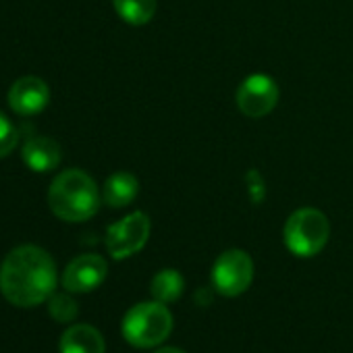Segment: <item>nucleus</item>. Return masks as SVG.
Returning a JSON list of instances; mask_svg holds the SVG:
<instances>
[{"label":"nucleus","mask_w":353,"mask_h":353,"mask_svg":"<svg viewBox=\"0 0 353 353\" xmlns=\"http://www.w3.org/2000/svg\"><path fill=\"white\" fill-rule=\"evenodd\" d=\"M59 283L52 256L38 245H19L0 266V293L17 307H34L50 299Z\"/></svg>","instance_id":"1"},{"label":"nucleus","mask_w":353,"mask_h":353,"mask_svg":"<svg viewBox=\"0 0 353 353\" xmlns=\"http://www.w3.org/2000/svg\"><path fill=\"white\" fill-rule=\"evenodd\" d=\"M48 206L54 216L67 223H83L100 208V192L92 176L79 168L63 170L48 190Z\"/></svg>","instance_id":"2"},{"label":"nucleus","mask_w":353,"mask_h":353,"mask_svg":"<svg viewBox=\"0 0 353 353\" xmlns=\"http://www.w3.org/2000/svg\"><path fill=\"white\" fill-rule=\"evenodd\" d=\"M172 330V316L166 303L141 301L133 305L123 318V336L137 349L158 347L168 339Z\"/></svg>","instance_id":"3"},{"label":"nucleus","mask_w":353,"mask_h":353,"mask_svg":"<svg viewBox=\"0 0 353 353\" xmlns=\"http://www.w3.org/2000/svg\"><path fill=\"white\" fill-rule=\"evenodd\" d=\"M328 235H330L328 219L324 216V212L316 208L295 210L287 219L285 231H283L287 250L299 258H312L320 254L324 245L328 243Z\"/></svg>","instance_id":"4"},{"label":"nucleus","mask_w":353,"mask_h":353,"mask_svg":"<svg viewBox=\"0 0 353 353\" xmlns=\"http://www.w3.org/2000/svg\"><path fill=\"white\" fill-rule=\"evenodd\" d=\"M254 281V260L243 250L223 252L212 266V287L225 297H237Z\"/></svg>","instance_id":"5"},{"label":"nucleus","mask_w":353,"mask_h":353,"mask_svg":"<svg viewBox=\"0 0 353 353\" xmlns=\"http://www.w3.org/2000/svg\"><path fill=\"white\" fill-rule=\"evenodd\" d=\"M150 219L145 212H131L106 231V250L114 260H125L137 254L150 237Z\"/></svg>","instance_id":"6"},{"label":"nucleus","mask_w":353,"mask_h":353,"mask_svg":"<svg viewBox=\"0 0 353 353\" xmlns=\"http://www.w3.org/2000/svg\"><path fill=\"white\" fill-rule=\"evenodd\" d=\"M235 100H237L239 110L245 117L262 119L268 112H272V108L276 106L279 85L272 77H268L264 73H256V75H250L241 81Z\"/></svg>","instance_id":"7"},{"label":"nucleus","mask_w":353,"mask_h":353,"mask_svg":"<svg viewBox=\"0 0 353 353\" xmlns=\"http://www.w3.org/2000/svg\"><path fill=\"white\" fill-rule=\"evenodd\" d=\"M108 274V264L98 254H83L69 262L63 272V287L69 293H90L98 289Z\"/></svg>","instance_id":"8"},{"label":"nucleus","mask_w":353,"mask_h":353,"mask_svg":"<svg viewBox=\"0 0 353 353\" xmlns=\"http://www.w3.org/2000/svg\"><path fill=\"white\" fill-rule=\"evenodd\" d=\"M50 90L44 79L28 75L17 79L9 90V104L21 117H34L48 106Z\"/></svg>","instance_id":"9"},{"label":"nucleus","mask_w":353,"mask_h":353,"mask_svg":"<svg viewBox=\"0 0 353 353\" xmlns=\"http://www.w3.org/2000/svg\"><path fill=\"white\" fill-rule=\"evenodd\" d=\"M61 353H106L104 336L92 324L69 326L59 343Z\"/></svg>","instance_id":"10"},{"label":"nucleus","mask_w":353,"mask_h":353,"mask_svg":"<svg viewBox=\"0 0 353 353\" xmlns=\"http://www.w3.org/2000/svg\"><path fill=\"white\" fill-rule=\"evenodd\" d=\"M21 158L32 170L48 172V170L57 168L61 162V145L54 139L44 137V135L30 137L23 145Z\"/></svg>","instance_id":"11"},{"label":"nucleus","mask_w":353,"mask_h":353,"mask_svg":"<svg viewBox=\"0 0 353 353\" xmlns=\"http://www.w3.org/2000/svg\"><path fill=\"white\" fill-rule=\"evenodd\" d=\"M137 192H139V183L131 172H114L104 183L102 198L110 208H123L137 198Z\"/></svg>","instance_id":"12"},{"label":"nucleus","mask_w":353,"mask_h":353,"mask_svg":"<svg viewBox=\"0 0 353 353\" xmlns=\"http://www.w3.org/2000/svg\"><path fill=\"white\" fill-rule=\"evenodd\" d=\"M185 289V281L181 276L179 270H174V268H164L160 270L152 283H150V291H152V297L160 303H172L181 297Z\"/></svg>","instance_id":"13"},{"label":"nucleus","mask_w":353,"mask_h":353,"mask_svg":"<svg viewBox=\"0 0 353 353\" xmlns=\"http://www.w3.org/2000/svg\"><path fill=\"white\" fill-rule=\"evenodd\" d=\"M114 11L129 26H145L156 13V0H112Z\"/></svg>","instance_id":"14"},{"label":"nucleus","mask_w":353,"mask_h":353,"mask_svg":"<svg viewBox=\"0 0 353 353\" xmlns=\"http://www.w3.org/2000/svg\"><path fill=\"white\" fill-rule=\"evenodd\" d=\"M48 312L57 322H73L79 314V305L77 301L71 297V293H52L48 299Z\"/></svg>","instance_id":"15"},{"label":"nucleus","mask_w":353,"mask_h":353,"mask_svg":"<svg viewBox=\"0 0 353 353\" xmlns=\"http://www.w3.org/2000/svg\"><path fill=\"white\" fill-rule=\"evenodd\" d=\"M17 141H19L17 127L3 112H0V158L9 156L17 148Z\"/></svg>","instance_id":"16"},{"label":"nucleus","mask_w":353,"mask_h":353,"mask_svg":"<svg viewBox=\"0 0 353 353\" xmlns=\"http://www.w3.org/2000/svg\"><path fill=\"white\" fill-rule=\"evenodd\" d=\"M245 179H248V190H250V198L254 204H260L266 196V185H264V179H262V174L258 170H250L245 174Z\"/></svg>","instance_id":"17"},{"label":"nucleus","mask_w":353,"mask_h":353,"mask_svg":"<svg viewBox=\"0 0 353 353\" xmlns=\"http://www.w3.org/2000/svg\"><path fill=\"white\" fill-rule=\"evenodd\" d=\"M154 353H185V351L183 349H176V347H162V349H158Z\"/></svg>","instance_id":"18"}]
</instances>
